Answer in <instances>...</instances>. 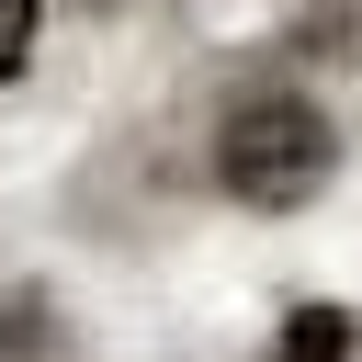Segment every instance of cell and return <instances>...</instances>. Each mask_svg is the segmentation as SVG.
<instances>
[{"label": "cell", "mask_w": 362, "mask_h": 362, "mask_svg": "<svg viewBox=\"0 0 362 362\" xmlns=\"http://www.w3.org/2000/svg\"><path fill=\"white\" fill-rule=\"evenodd\" d=\"M215 192L238 215H305L328 181H339V113L305 102V90H238L215 113Z\"/></svg>", "instance_id": "obj_1"}, {"label": "cell", "mask_w": 362, "mask_h": 362, "mask_svg": "<svg viewBox=\"0 0 362 362\" xmlns=\"http://www.w3.org/2000/svg\"><path fill=\"white\" fill-rule=\"evenodd\" d=\"M272 362H362V317L351 305H283Z\"/></svg>", "instance_id": "obj_2"}, {"label": "cell", "mask_w": 362, "mask_h": 362, "mask_svg": "<svg viewBox=\"0 0 362 362\" xmlns=\"http://www.w3.org/2000/svg\"><path fill=\"white\" fill-rule=\"evenodd\" d=\"M34 45H45V0H0V90L34 68Z\"/></svg>", "instance_id": "obj_3"}]
</instances>
